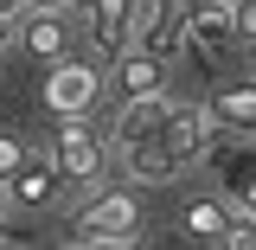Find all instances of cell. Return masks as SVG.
I'll return each mask as SVG.
<instances>
[{"instance_id":"8fae6325","label":"cell","mask_w":256,"mask_h":250,"mask_svg":"<svg viewBox=\"0 0 256 250\" xmlns=\"http://www.w3.org/2000/svg\"><path fill=\"white\" fill-rule=\"evenodd\" d=\"M224 186H230V205L256 212V154H237V160H230V167H224Z\"/></svg>"},{"instance_id":"ffe728a7","label":"cell","mask_w":256,"mask_h":250,"mask_svg":"<svg viewBox=\"0 0 256 250\" xmlns=\"http://www.w3.org/2000/svg\"><path fill=\"white\" fill-rule=\"evenodd\" d=\"M224 7H237V0H224Z\"/></svg>"},{"instance_id":"2e32d148","label":"cell","mask_w":256,"mask_h":250,"mask_svg":"<svg viewBox=\"0 0 256 250\" xmlns=\"http://www.w3.org/2000/svg\"><path fill=\"white\" fill-rule=\"evenodd\" d=\"M160 7H173V13H180V20H186V7H192V0H160Z\"/></svg>"},{"instance_id":"d6986e66","label":"cell","mask_w":256,"mask_h":250,"mask_svg":"<svg viewBox=\"0 0 256 250\" xmlns=\"http://www.w3.org/2000/svg\"><path fill=\"white\" fill-rule=\"evenodd\" d=\"M6 32H13V26H6V20H0V52H6Z\"/></svg>"},{"instance_id":"5b68a950","label":"cell","mask_w":256,"mask_h":250,"mask_svg":"<svg viewBox=\"0 0 256 250\" xmlns=\"http://www.w3.org/2000/svg\"><path fill=\"white\" fill-rule=\"evenodd\" d=\"M96 96H102V71L96 64H77V58H58L52 77H45V103L58 116H90Z\"/></svg>"},{"instance_id":"4fadbf2b","label":"cell","mask_w":256,"mask_h":250,"mask_svg":"<svg viewBox=\"0 0 256 250\" xmlns=\"http://www.w3.org/2000/svg\"><path fill=\"white\" fill-rule=\"evenodd\" d=\"M20 154H26V141H20V135H0V180L20 167Z\"/></svg>"},{"instance_id":"9a60e30c","label":"cell","mask_w":256,"mask_h":250,"mask_svg":"<svg viewBox=\"0 0 256 250\" xmlns=\"http://www.w3.org/2000/svg\"><path fill=\"white\" fill-rule=\"evenodd\" d=\"M32 0H0V20H6V26H13V20H20V13H26Z\"/></svg>"},{"instance_id":"30bf717a","label":"cell","mask_w":256,"mask_h":250,"mask_svg":"<svg viewBox=\"0 0 256 250\" xmlns=\"http://www.w3.org/2000/svg\"><path fill=\"white\" fill-rule=\"evenodd\" d=\"M180 231H186V237H212V244H224V231H230V205H224V199H186Z\"/></svg>"},{"instance_id":"6da1fadb","label":"cell","mask_w":256,"mask_h":250,"mask_svg":"<svg viewBox=\"0 0 256 250\" xmlns=\"http://www.w3.org/2000/svg\"><path fill=\"white\" fill-rule=\"evenodd\" d=\"M134 237H141V205L128 186H102L70 231V244H134Z\"/></svg>"},{"instance_id":"52a82bcc","label":"cell","mask_w":256,"mask_h":250,"mask_svg":"<svg viewBox=\"0 0 256 250\" xmlns=\"http://www.w3.org/2000/svg\"><path fill=\"white\" fill-rule=\"evenodd\" d=\"M13 26H20V45H26L32 58H52V64L77 45V32H70V20H64V7H26Z\"/></svg>"},{"instance_id":"e0dca14e","label":"cell","mask_w":256,"mask_h":250,"mask_svg":"<svg viewBox=\"0 0 256 250\" xmlns=\"http://www.w3.org/2000/svg\"><path fill=\"white\" fill-rule=\"evenodd\" d=\"M13 237H20V231H13V224H0V244H13Z\"/></svg>"},{"instance_id":"ac0fdd59","label":"cell","mask_w":256,"mask_h":250,"mask_svg":"<svg viewBox=\"0 0 256 250\" xmlns=\"http://www.w3.org/2000/svg\"><path fill=\"white\" fill-rule=\"evenodd\" d=\"M32 7H70V0H32Z\"/></svg>"},{"instance_id":"7a4b0ae2","label":"cell","mask_w":256,"mask_h":250,"mask_svg":"<svg viewBox=\"0 0 256 250\" xmlns=\"http://www.w3.org/2000/svg\"><path fill=\"white\" fill-rule=\"evenodd\" d=\"M70 7L84 13V45L102 64L116 52H128V39H134V0H70Z\"/></svg>"},{"instance_id":"8992f818","label":"cell","mask_w":256,"mask_h":250,"mask_svg":"<svg viewBox=\"0 0 256 250\" xmlns=\"http://www.w3.org/2000/svg\"><path fill=\"white\" fill-rule=\"evenodd\" d=\"M109 84H116L122 103H134V96H160V90H166V58H154L148 45H128V52L109 58Z\"/></svg>"},{"instance_id":"ba28073f","label":"cell","mask_w":256,"mask_h":250,"mask_svg":"<svg viewBox=\"0 0 256 250\" xmlns=\"http://www.w3.org/2000/svg\"><path fill=\"white\" fill-rule=\"evenodd\" d=\"M230 39H237V7H224V0H192L186 7V45L224 52Z\"/></svg>"},{"instance_id":"3957f363","label":"cell","mask_w":256,"mask_h":250,"mask_svg":"<svg viewBox=\"0 0 256 250\" xmlns=\"http://www.w3.org/2000/svg\"><path fill=\"white\" fill-rule=\"evenodd\" d=\"M52 160H58L64 180H84V186H90L96 173H102V160H109V141H102L84 116H64V128L52 135Z\"/></svg>"},{"instance_id":"9c48e42d","label":"cell","mask_w":256,"mask_h":250,"mask_svg":"<svg viewBox=\"0 0 256 250\" xmlns=\"http://www.w3.org/2000/svg\"><path fill=\"white\" fill-rule=\"evenodd\" d=\"M205 116H212V128H224V135H256V84H224V90L205 103Z\"/></svg>"},{"instance_id":"5bb4252c","label":"cell","mask_w":256,"mask_h":250,"mask_svg":"<svg viewBox=\"0 0 256 250\" xmlns=\"http://www.w3.org/2000/svg\"><path fill=\"white\" fill-rule=\"evenodd\" d=\"M237 32L256 39V0H237Z\"/></svg>"},{"instance_id":"7c38bea8","label":"cell","mask_w":256,"mask_h":250,"mask_svg":"<svg viewBox=\"0 0 256 250\" xmlns=\"http://www.w3.org/2000/svg\"><path fill=\"white\" fill-rule=\"evenodd\" d=\"M224 244H250V250H256V212L230 205V231H224Z\"/></svg>"},{"instance_id":"277c9868","label":"cell","mask_w":256,"mask_h":250,"mask_svg":"<svg viewBox=\"0 0 256 250\" xmlns=\"http://www.w3.org/2000/svg\"><path fill=\"white\" fill-rule=\"evenodd\" d=\"M58 180H64V173H58V160H52V148H45V154H38V148H26V154H20V167L0 180V199H6V205L38 212V205H52V199H58Z\"/></svg>"}]
</instances>
